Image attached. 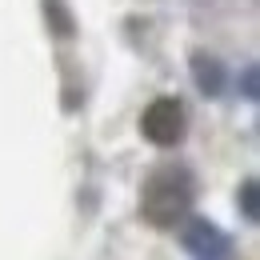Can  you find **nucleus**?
I'll use <instances>...</instances> for the list:
<instances>
[{
	"instance_id": "nucleus-1",
	"label": "nucleus",
	"mask_w": 260,
	"mask_h": 260,
	"mask_svg": "<svg viewBox=\"0 0 260 260\" xmlns=\"http://www.w3.org/2000/svg\"><path fill=\"white\" fill-rule=\"evenodd\" d=\"M192 196H196L192 176H188L184 168H176V164H160V168H152L148 180H144L140 216H144L148 224H156V228H176L188 216Z\"/></svg>"
},
{
	"instance_id": "nucleus-2",
	"label": "nucleus",
	"mask_w": 260,
	"mask_h": 260,
	"mask_svg": "<svg viewBox=\"0 0 260 260\" xmlns=\"http://www.w3.org/2000/svg\"><path fill=\"white\" fill-rule=\"evenodd\" d=\"M140 132H144L156 148H172V144H180V140H184V132H188L184 104H180L176 96L152 100V104L144 108V116H140Z\"/></svg>"
},
{
	"instance_id": "nucleus-3",
	"label": "nucleus",
	"mask_w": 260,
	"mask_h": 260,
	"mask_svg": "<svg viewBox=\"0 0 260 260\" xmlns=\"http://www.w3.org/2000/svg\"><path fill=\"white\" fill-rule=\"evenodd\" d=\"M180 240H184V248H188L192 256H200V260H220V256H228V236L212 224V220H204V216L184 220Z\"/></svg>"
},
{
	"instance_id": "nucleus-4",
	"label": "nucleus",
	"mask_w": 260,
	"mask_h": 260,
	"mask_svg": "<svg viewBox=\"0 0 260 260\" xmlns=\"http://www.w3.org/2000/svg\"><path fill=\"white\" fill-rule=\"evenodd\" d=\"M192 76H196V84H200L204 96H220V92H224V64H220L216 56L196 52L192 56Z\"/></svg>"
},
{
	"instance_id": "nucleus-5",
	"label": "nucleus",
	"mask_w": 260,
	"mask_h": 260,
	"mask_svg": "<svg viewBox=\"0 0 260 260\" xmlns=\"http://www.w3.org/2000/svg\"><path fill=\"white\" fill-rule=\"evenodd\" d=\"M240 204H244V216L248 220H256V180H244V188H240Z\"/></svg>"
},
{
	"instance_id": "nucleus-6",
	"label": "nucleus",
	"mask_w": 260,
	"mask_h": 260,
	"mask_svg": "<svg viewBox=\"0 0 260 260\" xmlns=\"http://www.w3.org/2000/svg\"><path fill=\"white\" fill-rule=\"evenodd\" d=\"M244 96L256 100V68H252V64L244 68Z\"/></svg>"
}]
</instances>
